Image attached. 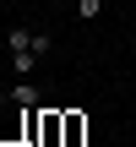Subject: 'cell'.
<instances>
[{
	"instance_id": "cell-1",
	"label": "cell",
	"mask_w": 136,
	"mask_h": 147,
	"mask_svg": "<svg viewBox=\"0 0 136 147\" xmlns=\"http://www.w3.org/2000/svg\"><path fill=\"white\" fill-rule=\"evenodd\" d=\"M5 98H11V104H22V109H38V104H44V93H38V82H33V76H16Z\"/></svg>"
},
{
	"instance_id": "cell-8",
	"label": "cell",
	"mask_w": 136,
	"mask_h": 147,
	"mask_svg": "<svg viewBox=\"0 0 136 147\" xmlns=\"http://www.w3.org/2000/svg\"><path fill=\"white\" fill-rule=\"evenodd\" d=\"M11 147H33V142H11Z\"/></svg>"
},
{
	"instance_id": "cell-4",
	"label": "cell",
	"mask_w": 136,
	"mask_h": 147,
	"mask_svg": "<svg viewBox=\"0 0 136 147\" xmlns=\"http://www.w3.org/2000/svg\"><path fill=\"white\" fill-rule=\"evenodd\" d=\"M33 65H38V55H11V71L16 76H33Z\"/></svg>"
},
{
	"instance_id": "cell-5",
	"label": "cell",
	"mask_w": 136,
	"mask_h": 147,
	"mask_svg": "<svg viewBox=\"0 0 136 147\" xmlns=\"http://www.w3.org/2000/svg\"><path fill=\"white\" fill-rule=\"evenodd\" d=\"M82 131H87V120L82 115H65V142H82Z\"/></svg>"
},
{
	"instance_id": "cell-3",
	"label": "cell",
	"mask_w": 136,
	"mask_h": 147,
	"mask_svg": "<svg viewBox=\"0 0 136 147\" xmlns=\"http://www.w3.org/2000/svg\"><path fill=\"white\" fill-rule=\"evenodd\" d=\"M5 49L11 55H33V27H11L5 33Z\"/></svg>"
},
{
	"instance_id": "cell-2",
	"label": "cell",
	"mask_w": 136,
	"mask_h": 147,
	"mask_svg": "<svg viewBox=\"0 0 136 147\" xmlns=\"http://www.w3.org/2000/svg\"><path fill=\"white\" fill-rule=\"evenodd\" d=\"M65 136V115H55V109H38V142L44 147H55Z\"/></svg>"
},
{
	"instance_id": "cell-6",
	"label": "cell",
	"mask_w": 136,
	"mask_h": 147,
	"mask_svg": "<svg viewBox=\"0 0 136 147\" xmlns=\"http://www.w3.org/2000/svg\"><path fill=\"white\" fill-rule=\"evenodd\" d=\"M49 49H55V38H49V27H44V33H33V55H38V60H44V55H49Z\"/></svg>"
},
{
	"instance_id": "cell-7",
	"label": "cell",
	"mask_w": 136,
	"mask_h": 147,
	"mask_svg": "<svg viewBox=\"0 0 136 147\" xmlns=\"http://www.w3.org/2000/svg\"><path fill=\"white\" fill-rule=\"evenodd\" d=\"M98 11H104V0H76V16H82V22H93Z\"/></svg>"
}]
</instances>
